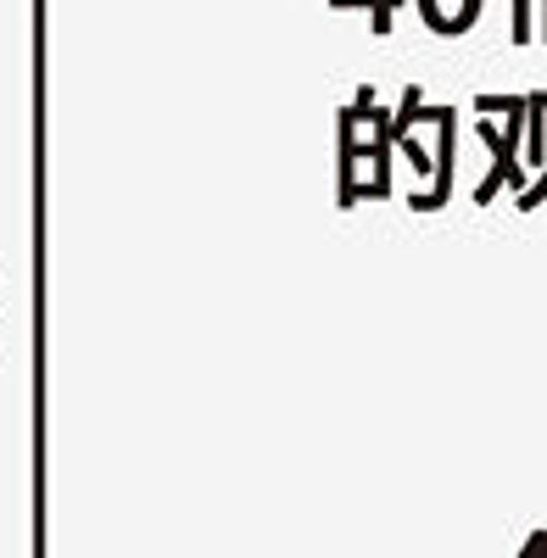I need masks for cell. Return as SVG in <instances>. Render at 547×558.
I'll list each match as a JSON object with an SVG mask.
<instances>
[{
    "label": "cell",
    "instance_id": "1",
    "mask_svg": "<svg viewBox=\"0 0 547 558\" xmlns=\"http://www.w3.org/2000/svg\"><path fill=\"white\" fill-rule=\"evenodd\" d=\"M420 17L436 34H464L481 17V0H420Z\"/></svg>",
    "mask_w": 547,
    "mask_h": 558
}]
</instances>
